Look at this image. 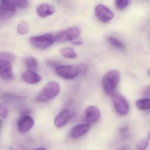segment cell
Wrapping results in <instances>:
<instances>
[{
  "label": "cell",
  "instance_id": "obj_1",
  "mask_svg": "<svg viewBox=\"0 0 150 150\" xmlns=\"http://www.w3.org/2000/svg\"><path fill=\"white\" fill-rule=\"evenodd\" d=\"M87 67L84 65H61L55 69L56 74L67 79H73L80 74H85Z\"/></svg>",
  "mask_w": 150,
  "mask_h": 150
},
{
  "label": "cell",
  "instance_id": "obj_2",
  "mask_svg": "<svg viewBox=\"0 0 150 150\" xmlns=\"http://www.w3.org/2000/svg\"><path fill=\"white\" fill-rule=\"evenodd\" d=\"M120 72L116 70H111L103 76L102 86L106 94L111 96L115 92V90L120 82Z\"/></svg>",
  "mask_w": 150,
  "mask_h": 150
},
{
  "label": "cell",
  "instance_id": "obj_3",
  "mask_svg": "<svg viewBox=\"0 0 150 150\" xmlns=\"http://www.w3.org/2000/svg\"><path fill=\"white\" fill-rule=\"evenodd\" d=\"M61 87L59 83L50 81L45 85L36 98L38 102H45L54 98L60 91Z\"/></svg>",
  "mask_w": 150,
  "mask_h": 150
},
{
  "label": "cell",
  "instance_id": "obj_4",
  "mask_svg": "<svg viewBox=\"0 0 150 150\" xmlns=\"http://www.w3.org/2000/svg\"><path fill=\"white\" fill-rule=\"evenodd\" d=\"M111 98L115 111L119 115L123 116L128 113L129 105L123 95L119 93L115 92L111 95Z\"/></svg>",
  "mask_w": 150,
  "mask_h": 150
},
{
  "label": "cell",
  "instance_id": "obj_5",
  "mask_svg": "<svg viewBox=\"0 0 150 150\" xmlns=\"http://www.w3.org/2000/svg\"><path fill=\"white\" fill-rule=\"evenodd\" d=\"M30 41L33 46L35 48L43 50L51 46L53 44L54 42V36L49 33L34 36L30 38Z\"/></svg>",
  "mask_w": 150,
  "mask_h": 150
},
{
  "label": "cell",
  "instance_id": "obj_6",
  "mask_svg": "<svg viewBox=\"0 0 150 150\" xmlns=\"http://www.w3.org/2000/svg\"><path fill=\"white\" fill-rule=\"evenodd\" d=\"M80 33V29L78 27L74 26L57 33L54 36V40L57 42L71 41L79 37Z\"/></svg>",
  "mask_w": 150,
  "mask_h": 150
},
{
  "label": "cell",
  "instance_id": "obj_7",
  "mask_svg": "<svg viewBox=\"0 0 150 150\" xmlns=\"http://www.w3.org/2000/svg\"><path fill=\"white\" fill-rule=\"evenodd\" d=\"M12 61L8 59L0 58V77L5 80L13 78Z\"/></svg>",
  "mask_w": 150,
  "mask_h": 150
},
{
  "label": "cell",
  "instance_id": "obj_8",
  "mask_svg": "<svg viewBox=\"0 0 150 150\" xmlns=\"http://www.w3.org/2000/svg\"><path fill=\"white\" fill-rule=\"evenodd\" d=\"M95 13L98 19L102 23H107L114 17L112 11L107 7L102 4H99L96 6Z\"/></svg>",
  "mask_w": 150,
  "mask_h": 150
},
{
  "label": "cell",
  "instance_id": "obj_9",
  "mask_svg": "<svg viewBox=\"0 0 150 150\" xmlns=\"http://www.w3.org/2000/svg\"><path fill=\"white\" fill-rule=\"evenodd\" d=\"M33 119L29 115H23L21 117L18 122V129L21 133L28 132L34 126Z\"/></svg>",
  "mask_w": 150,
  "mask_h": 150
},
{
  "label": "cell",
  "instance_id": "obj_10",
  "mask_svg": "<svg viewBox=\"0 0 150 150\" xmlns=\"http://www.w3.org/2000/svg\"><path fill=\"white\" fill-rule=\"evenodd\" d=\"M100 112L98 108L94 106H90L86 109L84 119L89 123L96 122L100 118Z\"/></svg>",
  "mask_w": 150,
  "mask_h": 150
},
{
  "label": "cell",
  "instance_id": "obj_11",
  "mask_svg": "<svg viewBox=\"0 0 150 150\" xmlns=\"http://www.w3.org/2000/svg\"><path fill=\"white\" fill-rule=\"evenodd\" d=\"M72 112L67 109L62 110L54 119V125L57 127L60 128L66 125L72 118Z\"/></svg>",
  "mask_w": 150,
  "mask_h": 150
},
{
  "label": "cell",
  "instance_id": "obj_12",
  "mask_svg": "<svg viewBox=\"0 0 150 150\" xmlns=\"http://www.w3.org/2000/svg\"><path fill=\"white\" fill-rule=\"evenodd\" d=\"M16 8L6 4H0V20L9 19L15 16Z\"/></svg>",
  "mask_w": 150,
  "mask_h": 150
},
{
  "label": "cell",
  "instance_id": "obj_13",
  "mask_svg": "<svg viewBox=\"0 0 150 150\" xmlns=\"http://www.w3.org/2000/svg\"><path fill=\"white\" fill-rule=\"evenodd\" d=\"M90 129L88 124H79L74 127L70 131V136L73 139H77L85 134Z\"/></svg>",
  "mask_w": 150,
  "mask_h": 150
},
{
  "label": "cell",
  "instance_id": "obj_14",
  "mask_svg": "<svg viewBox=\"0 0 150 150\" xmlns=\"http://www.w3.org/2000/svg\"><path fill=\"white\" fill-rule=\"evenodd\" d=\"M54 8L52 4L44 3L39 5L37 8V11L39 16L42 18L47 17L53 14Z\"/></svg>",
  "mask_w": 150,
  "mask_h": 150
},
{
  "label": "cell",
  "instance_id": "obj_15",
  "mask_svg": "<svg viewBox=\"0 0 150 150\" xmlns=\"http://www.w3.org/2000/svg\"><path fill=\"white\" fill-rule=\"evenodd\" d=\"M24 81L30 84H35L41 81V77L36 72L27 70L22 75Z\"/></svg>",
  "mask_w": 150,
  "mask_h": 150
},
{
  "label": "cell",
  "instance_id": "obj_16",
  "mask_svg": "<svg viewBox=\"0 0 150 150\" xmlns=\"http://www.w3.org/2000/svg\"><path fill=\"white\" fill-rule=\"evenodd\" d=\"M2 3L11 5L16 8H24L28 6L27 0H0Z\"/></svg>",
  "mask_w": 150,
  "mask_h": 150
},
{
  "label": "cell",
  "instance_id": "obj_17",
  "mask_svg": "<svg viewBox=\"0 0 150 150\" xmlns=\"http://www.w3.org/2000/svg\"><path fill=\"white\" fill-rule=\"evenodd\" d=\"M60 53L63 57L67 59H74L77 56L76 53L74 50L70 47H66L61 48Z\"/></svg>",
  "mask_w": 150,
  "mask_h": 150
},
{
  "label": "cell",
  "instance_id": "obj_18",
  "mask_svg": "<svg viewBox=\"0 0 150 150\" xmlns=\"http://www.w3.org/2000/svg\"><path fill=\"white\" fill-rule=\"evenodd\" d=\"M136 106L142 110L150 109V99L149 98H143L137 100L135 102Z\"/></svg>",
  "mask_w": 150,
  "mask_h": 150
},
{
  "label": "cell",
  "instance_id": "obj_19",
  "mask_svg": "<svg viewBox=\"0 0 150 150\" xmlns=\"http://www.w3.org/2000/svg\"><path fill=\"white\" fill-rule=\"evenodd\" d=\"M26 65L28 70L36 72L38 68V61L33 57H29L26 60Z\"/></svg>",
  "mask_w": 150,
  "mask_h": 150
},
{
  "label": "cell",
  "instance_id": "obj_20",
  "mask_svg": "<svg viewBox=\"0 0 150 150\" xmlns=\"http://www.w3.org/2000/svg\"><path fill=\"white\" fill-rule=\"evenodd\" d=\"M108 41L113 46L116 48L120 49H123L125 48V46L124 44L122 43L118 39L114 37H112V36L108 37Z\"/></svg>",
  "mask_w": 150,
  "mask_h": 150
},
{
  "label": "cell",
  "instance_id": "obj_21",
  "mask_svg": "<svg viewBox=\"0 0 150 150\" xmlns=\"http://www.w3.org/2000/svg\"><path fill=\"white\" fill-rule=\"evenodd\" d=\"M17 31L20 35L27 34L29 31V26L25 22L22 21L18 25Z\"/></svg>",
  "mask_w": 150,
  "mask_h": 150
},
{
  "label": "cell",
  "instance_id": "obj_22",
  "mask_svg": "<svg viewBox=\"0 0 150 150\" xmlns=\"http://www.w3.org/2000/svg\"><path fill=\"white\" fill-rule=\"evenodd\" d=\"M115 3L118 9L123 10L128 6L129 0H115Z\"/></svg>",
  "mask_w": 150,
  "mask_h": 150
},
{
  "label": "cell",
  "instance_id": "obj_23",
  "mask_svg": "<svg viewBox=\"0 0 150 150\" xmlns=\"http://www.w3.org/2000/svg\"><path fill=\"white\" fill-rule=\"evenodd\" d=\"M149 142L148 139L145 138L139 141L136 145V149L137 150H145L149 145Z\"/></svg>",
  "mask_w": 150,
  "mask_h": 150
},
{
  "label": "cell",
  "instance_id": "obj_24",
  "mask_svg": "<svg viewBox=\"0 0 150 150\" xmlns=\"http://www.w3.org/2000/svg\"><path fill=\"white\" fill-rule=\"evenodd\" d=\"M8 109L2 103H0V118H7L8 115Z\"/></svg>",
  "mask_w": 150,
  "mask_h": 150
},
{
  "label": "cell",
  "instance_id": "obj_25",
  "mask_svg": "<svg viewBox=\"0 0 150 150\" xmlns=\"http://www.w3.org/2000/svg\"><path fill=\"white\" fill-rule=\"evenodd\" d=\"M120 133L122 137L124 138H127L129 137L128 129L127 127H124L120 129Z\"/></svg>",
  "mask_w": 150,
  "mask_h": 150
},
{
  "label": "cell",
  "instance_id": "obj_26",
  "mask_svg": "<svg viewBox=\"0 0 150 150\" xmlns=\"http://www.w3.org/2000/svg\"><path fill=\"white\" fill-rule=\"evenodd\" d=\"M72 44L74 45H81L83 44V41L79 37L76 38L70 41Z\"/></svg>",
  "mask_w": 150,
  "mask_h": 150
},
{
  "label": "cell",
  "instance_id": "obj_27",
  "mask_svg": "<svg viewBox=\"0 0 150 150\" xmlns=\"http://www.w3.org/2000/svg\"><path fill=\"white\" fill-rule=\"evenodd\" d=\"M47 64H48L49 66H50V67H52L54 68L56 67V68L61 66L58 62L52 61H48L47 62Z\"/></svg>",
  "mask_w": 150,
  "mask_h": 150
},
{
  "label": "cell",
  "instance_id": "obj_28",
  "mask_svg": "<svg viewBox=\"0 0 150 150\" xmlns=\"http://www.w3.org/2000/svg\"><path fill=\"white\" fill-rule=\"evenodd\" d=\"M144 97H150V85L144 89L142 93Z\"/></svg>",
  "mask_w": 150,
  "mask_h": 150
},
{
  "label": "cell",
  "instance_id": "obj_29",
  "mask_svg": "<svg viewBox=\"0 0 150 150\" xmlns=\"http://www.w3.org/2000/svg\"><path fill=\"white\" fill-rule=\"evenodd\" d=\"M118 150H129V147L127 146H124L121 148H120Z\"/></svg>",
  "mask_w": 150,
  "mask_h": 150
},
{
  "label": "cell",
  "instance_id": "obj_30",
  "mask_svg": "<svg viewBox=\"0 0 150 150\" xmlns=\"http://www.w3.org/2000/svg\"><path fill=\"white\" fill-rule=\"evenodd\" d=\"M3 125V121L1 120H0V132H1V129Z\"/></svg>",
  "mask_w": 150,
  "mask_h": 150
},
{
  "label": "cell",
  "instance_id": "obj_31",
  "mask_svg": "<svg viewBox=\"0 0 150 150\" xmlns=\"http://www.w3.org/2000/svg\"><path fill=\"white\" fill-rule=\"evenodd\" d=\"M34 150H46L45 148H39L38 149H36Z\"/></svg>",
  "mask_w": 150,
  "mask_h": 150
},
{
  "label": "cell",
  "instance_id": "obj_32",
  "mask_svg": "<svg viewBox=\"0 0 150 150\" xmlns=\"http://www.w3.org/2000/svg\"><path fill=\"white\" fill-rule=\"evenodd\" d=\"M148 74L149 75V76L150 77V69L148 70Z\"/></svg>",
  "mask_w": 150,
  "mask_h": 150
},
{
  "label": "cell",
  "instance_id": "obj_33",
  "mask_svg": "<svg viewBox=\"0 0 150 150\" xmlns=\"http://www.w3.org/2000/svg\"><path fill=\"white\" fill-rule=\"evenodd\" d=\"M149 140H150V132L149 134Z\"/></svg>",
  "mask_w": 150,
  "mask_h": 150
},
{
  "label": "cell",
  "instance_id": "obj_34",
  "mask_svg": "<svg viewBox=\"0 0 150 150\" xmlns=\"http://www.w3.org/2000/svg\"><path fill=\"white\" fill-rule=\"evenodd\" d=\"M59 1H66V0H59Z\"/></svg>",
  "mask_w": 150,
  "mask_h": 150
}]
</instances>
